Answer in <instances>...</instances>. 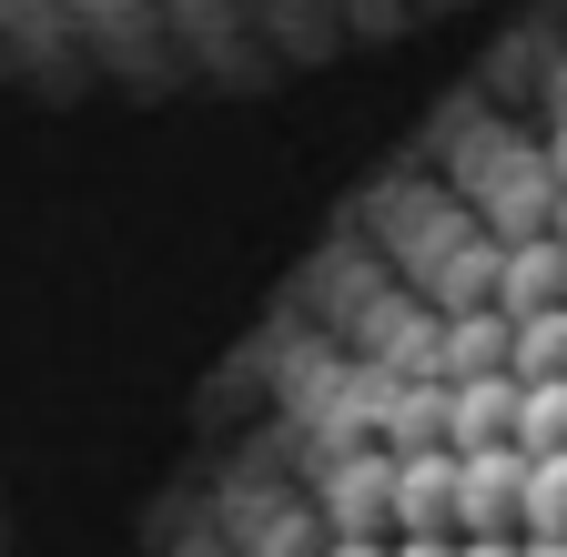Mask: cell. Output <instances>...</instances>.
<instances>
[{
    "instance_id": "1",
    "label": "cell",
    "mask_w": 567,
    "mask_h": 557,
    "mask_svg": "<svg viewBox=\"0 0 567 557\" xmlns=\"http://www.w3.org/2000/svg\"><path fill=\"white\" fill-rule=\"evenodd\" d=\"M385 537H456V456L425 446L385 476Z\"/></svg>"
},
{
    "instance_id": "2",
    "label": "cell",
    "mask_w": 567,
    "mask_h": 557,
    "mask_svg": "<svg viewBox=\"0 0 567 557\" xmlns=\"http://www.w3.org/2000/svg\"><path fill=\"white\" fill-rule=\"evenodd\" d=\"M517 497H527V456L517 446L456 456V537H517Z\"/></svg>"
},
{
    "instance_id": "3",
    "label": "cell",
    "mask_w": 567,
    "mask_h": 557,
    "mask_svg": "<svg viewBox=\"0 0 567 557\" xmlns=\"http://www.w3.org/2000/svg\"><path fill=\"white\" fill-rule=\"evenodd\" d=\"M486 446H517V375L446 385V456H486Z\"/></svg>"
},
{
    "instance_id": "4",
    "label": "cell",
    "mask_w": 567,
    "mask_h": 557,
    "mask_svg": "<svg viewBox=\"0 0 567 557\" xmlns=\"http://www.w3.org/2000/svg\"><path fill=\"white\" fill-rule=\"evenodd\" d=\"M507 375H517V385L567 375V305H547V314H517V324H507Z\"/></svg>"
},
{
    "instance_id": "5",
    "label": "cell",
    "mask_w": 567,
    "mask_h": 557,
    "mask_svg": "<svg viewBox=\"0 0 567 557\" xmlns=\"http://www.w3.org/2000/svg\"><path fill=\"white\" fill-rule=\"evenodd\" d=\"M517 456H567V375L517 385Z\"/></svg>"
},
{
    "instance_id": "6",
    "label": "cell",
    "mask_w": 567,
    "mask_h": 557,
    "mask_svg": "<svg viewBox=\"0 0 567 557\" xmlns=\"http://www.w3.org/2000/svg\"><path fill=\"white\" fill-rule=\"evenodd\" d=\"M517 537H567V456H527V497H517Z\"/></svg>"
},
{
    "instance_id": "7",
    "label": "cell",
    "mask_w": 567,
    "mask_h": 557,
    "mask_svg": "<svg viewBox=\"0 0 567 557\" xmlns=\"http://www.w3.org/2000/svg\"><path fill=\"white\" fill-rule=\"evenodd\" d=\"M446 547H456V537H385L375 557H446Z\"/></svg>"
},
{
    "instance_id": "8",
    "label": "cell",
    "mask_w": 567,
    "mask_h": 557,
    "mask_svg": "<svg viewBox=\"0 0 567 557\" xmlns=\"http://www.w3.org/2000/svg\"><path fill=\"white\" fill-rule=\"evenodd\" d=\"M446 557H517V537H456Z\"/></svg>"
},
{
    "instance_id": "9",
    "label": "cell",
    "mask_w": 567,
    "mask_h": 557,
    "mask_svg": "<svg viewBox=\"0 0 567 557\" xmlns=\"http://www.w3.org/2000/svg\"><path fill=\"white\" fill-rule=\"evenodd\" d=\"M517 557H567V537H517Z\"/></svg>"
}]
</instances>
